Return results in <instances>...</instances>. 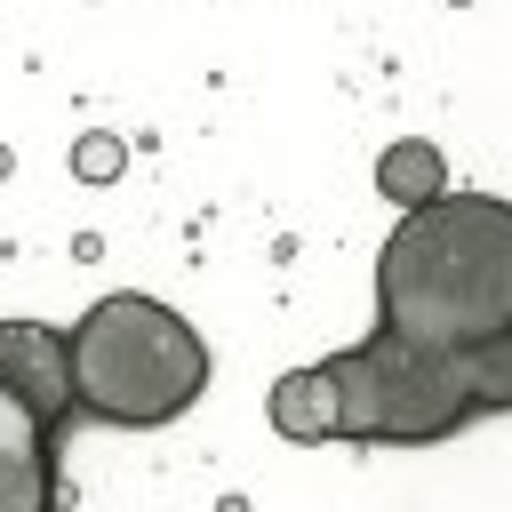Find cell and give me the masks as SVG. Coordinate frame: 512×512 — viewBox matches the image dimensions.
<instances>
[{
    "mask_svg": "<svg viewBox=\"0 0 512 512\" xmlns=\"http://www.w3.org/2000/svg\"><path fill=\"white\" fill-rule=\"evenodd\" d=\"M376 328L424 352L512 336V200L440 192L376 248Z\"/></svg>",
    "mask_w": 512,
    "mask_h": 512,
    "instance_id": "obj_1",
    "label": "cell"
},
{
    "mask_svg": "<svg viewBox=\"0 0 512 512\" xmlns=\"http://www.w3.org/2000/svg\"><path fill=\"white\" fill-rule=\"evenodd\" d=\"M208 392V344L160 296H96L72 320V400L88 424L160 432Z\"/></svg>",
    "mask_w": 512,
    "mask_h": 512,
    "instance_id": "obj_2",
    "label": "cell"
},
{
    "mask_svg": "<svg viewBox=\"0 0 512 512\" xmlns=\"http://www.w3.org/2000/svg\"><path fill=\"white\" fill-rule=\"evenodd\" d=\"M328 376H336V440L344 448H432L480 416L456 352H424L384 328L328 352Z\"/></svg>",
    "mask_w": 512,
    "mask_h": 512,
    "instance_id": "obj_3",
    "label": "cell"
},
{
    "mask_svg": "<svg viewBox=\"0 0 512 512\" xmlns=\"http://www.w3.org/2000/svg\"><path fill=\"white\" fill-rule=\"evenodd\" d=\"M56 448H64V432L0 376V512H56V496H64Z\"/></svg>",
    "mask_w": 512,
    "mask_h": 512,
    "instance_id": "obj_4",
    "label": "cell"
},
{
    "mask_svg": "<svg viewBox=\"0 0 512 512\" xmlns=\"http://www.w3.org/2000/svg\"><path fill=\"white\" fill-rule=\"evenodd\" d=\"M0 376H8L56 432H72V416H80V400H72V328L0 320Z\"/></svg>",
    "mask_w": 512,
    "mask_h": 512,
    "instance_id": "obj_5",
    "label": "cell"
},
{
    "mask_svg": "<svg viewBox=\"0 0 512 512\" xmlns=\"http://www.w3.org/2000/svg\"><path fill=\"white\" fill-rule=\"evenodd\" d=\"M264 416H272V432L296 440V448L336 440V376H328V360H320V368H288V376L272 384Z\"/></svg>",
    "mask_w": 512,
    "mask_h": 512,
    "instance_id": "obj_6",
    "label": "cell"
},
{
    "mask_svg": "<svg viewBox=\"0 0 512 512\" xmlns=\"http://www.w3.org/2000/svg\"><path fill=\"white\" fill-rule=\"evenodd\" d=\"M376 192H384L392 208H424V200H440V192H448V160H440V144H424V136L384 144V152H376Z\"/></svg>",
    "mask_w": 512,
    "mask_h": 512,
    "instance_id": "obj_7",
    "label": "cell"
},
{
    "mask_svg": "<svg viewBox=\"0 0 512 512\" xmlns=\"http://www.w3.org/2000/svg\"><path fill=\"white\" fill-rule=\"evenodd\" d=\"M112 168H120V152H112L104 136H88V144H80V176H112Z\"/></svg>",
    "mask_w": 512,
    "mask_h": 512,
    "instance_id": "obj_8",
    "label": "cell"
}]
</instances>
